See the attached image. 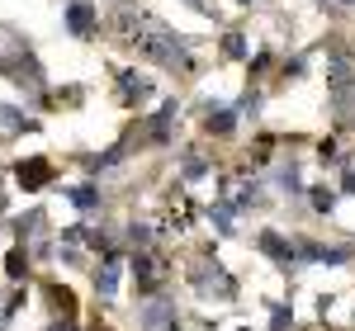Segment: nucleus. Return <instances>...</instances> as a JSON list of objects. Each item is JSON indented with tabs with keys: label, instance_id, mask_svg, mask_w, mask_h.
<instances>
[{
	"label": "nucleus",
	"instance_id": "nucleus-1",
	"mask_svg": "<svg viewBox=\"0 0 355 331\" xmlns=\"http://www.w3.org/2000/svg\"><path fill=\"white\" fill-rule=\"evenodd\" d=\"M119 28L137 38V53L142 57H152V62H162V66H190L180 38H175L166 24H157L152 15H119Z\"/></svg>",
	"mask_w": 355,
	"mask_h": 331
},
{
	"label": "nucleus",
	"instance_id": "nucleus-2",
	"mask_svg": "<svg viewBox=\"0 0 355 331\" xmlns=\"http://www.w3.org/2000/svg\"><path fill=\"white\" fill-rule=\"evenodd\" d=\"M15 185H19V190H48V185H53V166L43 161V156L15 161Z\"/></svg>",
	"mask_w": 355,
	"mask_h": 331
},
{
	"label": "nucleus",
	"instance_id": "nucleus-3",
	"mask_svg": "<svg viewBox=\"0 0 355 331\" xmlns=\"http://www.w3.org/2000/svg\"><path fill=\"white\" fill-rule=\"evenodd\" d=\"M137 317H142V331H171V317H175V303L157 294V298H147V303L137 307Z\"/></svg>",
	"mask_w": 355,
	"mask_h": 331
},
{
	"label": "nucleus",
	"instance_id": "nucleus-4",
	"mask_svg": "<svg viewBox=\"0 0 355 331\" xmlns=\"http://www.w3.org/2000/svg\"><path fill=\"white\" fill-rule=\"evenodd\" d=\"M0 133H38V118H28L15 105H0Z\"/></svg>",
	"mask_w": 355,
	"mask_h": 331
},
{
	"label": "nucleus",
	"instance_id": "nucleus-5",
	"mask_svg": "<svg viewBox=\"0 0 355 331\" xmlns=\"http://www.w3.org/2000/svg\"><path fill=\"white\" fill-rule=\"evenodd\" d=\"M119 265H123V260L110 256V260L95 270V294H100V298H114V294H119Z\"/></svg>",
	"mask_w": 355,
	"mask_h": 331
},
{
	"label": "nucleus",
	"instance_id": "nucleus-6",
	"mask_svg": "<svg viewBox=\"0 0 355 331\" xmlns=\"http://www.w3.org/2000/svg\"><path fill=\"white\" fill-rule=\"evenodd\" d=\"M67 28H71V33H76V38H90V33H95V10H90V5H81V0H76V5H71V10H67Z\"/></svg>",
	"mask_w": 355,
	"mask_h": 331
},
{
	"label": "nucleus",
	"instance_id": "nucleus-7",
	"mask_svg": "<svg viewBox=\"0 0 355 331\" xmlns=\"http://www.w3.org/2000/svg\"><path fill=\"white\" fill-rule=\"evenodd\" d=\"M261 251H266L270 260H279V265H289V260H294V242H284L279 232H261Z\"/></svg>",
	"mask_w": 355,
	"mask_h": 331
},
{
	"label": "nucleus",
	"instance_id": "nucleus-8",
	"mask_svg": "<svg viewBox=\"0 0 355 331\" xmlns=\"http://www.w3.org/2000/svg\"><path fill=\"white\" fill-rule=\"evenodd\" d=\"M67 194H71V204H76L81 213L100 208V190H95V185H76V190H67Z\"/></svg>",
	"mask_w": 355,
	"mask_h": 331
},
{
	"label": "nucleus",
	"instance_id": "nucleus-9",
	"mask_svg": "<svg viewBox=\"0 0 355 331\" xmlns=\"http://www.w3.org/2000/svg\"><path fill=\"white\" fill-rule=\"evenodd\" d=\"M171 118H175V100H166L162 109H157V118H152V138L166 142V133H171Z\"/></svg>",
	"mask_w": 355,
	"mask_h": 331
},
{
	"label": "nucleus",
	"instance_id": "nucleus-10",
	"mask_svg": "<svg viewBox=\"0 0 355 331\" xmlns=\"http://www.w3.org/2000/svg\"><path fill=\"white\" fill-rule=\"evenodd\" d=\"M5 275H10V279H24V275H28V256H24L19 247L5 256Z\"/></svg>",
	"mask_w": 355,
	"mask_h": 331
},
{
	"label": "nucleus",
	"instance_id": "nucleus-11",
	"mask_svg": "<svg viewBox=\"0 0 355 331\" xmlns=\"http://www.w3.org/2000/svg\"><path fill=\"white\" fill-rule=\"evenodd\" d=\"M123 152H128V142H114L110 152H100V156H95V161H90V170H110L114 161H123Z\"/></svg>",
	"mask_w": 355,
	"mask_h": 331
},
{
	"label": "nucleus",
	"instance_id": "nucleus-12",
	"mask_svg": "<svg viewBox=\"0 0 355 331\" xmlns=\"http://www.w3.org/2000/svg\"><path fill=\"white\" fill-rule=\"evenodd\" d=\"M232 123H237V109H218V114H209V133H232Z\"/></svg>",
	"mask_w": 355,
	"mask_h": 331
},
{
	"label": "nucleus",
	"instance_id": "nucleus-13",
	"mask_svg": "<svg viewBox=\"0 0 355 331\" xmlns=\"http://www.w3.org/2000/svg\"><path fill=\"white\" fill-rule=\"evenodd\" d=\"M133 275H137V284L152 294V284H157V279H152V260H147V256H133Z\"/></svg>",
	"mask_w": 355,
	"mask_h": 331
},
{
	"label": "nucleus",
	"instance_id": "nucleus-14",
	"mask_svg": "<svg viewBox=\"0 0 355 331\" xmlns=\"http://www.w3.org/2000/svg\"><path fill=\"white\" fill-rule=\"evenodd\" d=\"M128 237H133V247H137V251L152 247V227H142V222H133V227H128Z\"/></svg>",
	"mask_w": 355,
	"mask_h": 331
},
{
	"label": "nucleus",
	"instance_id": "nucleus-15",
	"mask_svg": "<svg viewBox=\"0 0 355 331\" xmlns=\"http://www.w3.org/2000/svg\"><path fill=\"white\" fill-rule=\"evenodd\" d=\"M331 204H336V194L318 185V190H313V208H318V213H331Z\"/></svg>",
	"mask_w": 355,
	"mask_h": 331
},
{
	"label": "nucleus",
	"instance_id": "nucleus-16",
	"mask_svg": "<svg viewBox=\"0 0 355 331\" xmlns=\"http://www.w3.org/2000/svg\"><path fill=\"white\" fill-rule=\"evenodd\" d=\"M242 48H246L242 33H227V38H223V53H227V57H242Z\"/></svg>",
	"mask_w": 355,
	"mask_h": 331
},
{
	"label": "nucleus",
	"instance_id": "nucleus-17",
	"mask_svg": "<svg viewBox=\"0 0 355 331\" xmlns=\"http://www.w3.org/2000/svg\"><path fill=\"white\" fill-rule=\"evenodd\" d=\"M279 190H299V170H294V166L279 170Z\"/></svg>",
	"mask_w": 355,
	"mask_h": 331
},
{
	"label": "nucleus",
	"instance_id": "nucleus-18",
	"mask_svg": "<svg viewBox=\"0 0 355 331\" xmlns=\"http://www.w3.org/2000/svg\"><path fill=\"white\" fill-rule=\"evenodd\" d=\"M204 170H209V166L199 161V156H190V161H185V180H199V175H204Z\"/></svg>",
	"mask_w": 355,
	"mask_h": 331
},
{
	"label": "nucleus",
	"instance_id": "nucleus-19",
	"mask_svg": "<svg viewBox=\"0 0 355 331\" xmlns=\"http://www.w3.org/2000/svg\"><path fill=\"white\" fill-rule=\"evenodd\" d=\"M214 222L227 232V227H232V208H227V204H218V208H214Z\"/></svg>",
	"mask_w": 355,
	"mask_h": 331
},
{
	"label": "nucleus",
	"instance_id": "nucleus-20",
	"mask_svg": "<svg viewBox=\"0 0 355 331\" xmlns=\"http://www.w3.org/2000/svg\"><path fill=\"white\" fill-rule=\"evenodd\" d=\"M62 242H67V247H81V242H85V227H67V232H62Z\"/></svg>",
	"mask_w": 355,
	"mask_h": 331
},
{
	"label": "nucleus",
	"instance_id": "nucleus-21",
	"mask_svg": "<svg viewBox=\"0 0 355 331\" xmlns=\"http://www.w3.org/2000/svg\"><path fill=\"white\" fill-rule=\"evenodd\" d=\"M270 317H275V331H289V327H294V322H289V307H275Z\"/></svg>",
	"mask_w": 355,
	"mask_h": 331
},
{
	"label": "nucleus",
	"instance_id": "nucleus-22",
	"mask_svg": "<svg viewBox=\"0 0 355 331\" xmlns=\"http://www.w3.org/2000/svg\"><path fill=\"white\" fill-rule=\"evenodd\" d=\"M341 190H346V194H355V170H346V175H341Z\"/></svg>",
	"mask_w": 355,
	"mask_h": 331
},
{
	"label": "nucleus",
	"instance_id": "nucleus-23",
	"mask_svg": "<svg viewBox=\"0 0 355 331\" xmlns=\"http://www.w3.org/2000/svg\"><path fill=\"white\" fill-rule=\"evenodd\" d=\"M53 331H76V322L67 317V322H53Z\"/></svg>",
	"mask_w": 355,
	"mask_h": 331
},
{
	"label": "nucleus",
	"instance_id": "nucleus-24",
	"mask_svg": "<svg viewBox=\"0 0 355 331\" xmlns=\"http://www.w3.org/2000/svg\"><path fill=\"white\" fill-rule=\"evenodd\" d=\"M185 5H194V10H204V0H185Z\"/></svg>",
	"mask_w": 355,
	"mask_h": 331
},
{
	"label": "nucleus",
	"instance_id": "nucleus-25",
	"mask_svg": "<svg viewBox=\"0 0 355 331\" xmlns=\"http://www.w3.org/2000/svg\"><path fill=\"white\" fill-rule=\"evenodd\" d=\"M242 331H251V327H242Z\"/></svg>",
	"mask_w": 355,
	"mask_h": 331
}]
</instances>
